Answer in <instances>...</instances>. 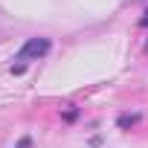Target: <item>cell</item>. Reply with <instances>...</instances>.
<instances>
[{"mask_svg": "<svg viewBox=\"0 0 148 148\" xmlns=\"http://www.w3.org/2000/svg\"><path fill=\"white\" fill-rule=\"evenodd\" d=\"M49 49H52V41H49V38H29V41L21 47L18 61H38V58H44Z\"/></svg>", "mask_w": 148, "mask_h": 148, "instance_id": "obj_1", "label": "cell"}, {"mask_svg": "<svg viewBox=\"0 0 148 148\" xmlns=\"http://www.w3.org/2000/svg\"><path fill=\"white\" fill-rule=\"evenodd\" d=\"M139 23H142V26H148V12H145V18H142V21H139Z\"/></svg>", "mask_w": 148, "mask_h": 148, "instance_id": "obj_3", "label": "cell"}, {"mask_svg": "<svg viewBox=\"0 0 148 148\" xmlns=\"http://www.w3.org/2000/svg\"><path fill=\"white\" fill-rule=\"evenodd\" d=\"M29 145H32V142H29V136H23V139H21V145H18V148H29Z\"/></svg>", "mask_w": 148, "mask_h": 148, "instance_id": "obj_2", "label": "cell"}]
</instances>
